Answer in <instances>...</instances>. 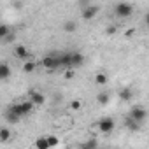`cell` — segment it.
Returning <instances> with one entry per match:
<instances>
[{
  "mask_svg": "<svg viewBox=\"0 0 149 149\" xmlns=\"http://www.w3.org/2000/svg\"><path fill=\"white\" fill-rule=\"evenodd\" d=\"M114 14L118 16V18H130L132 14H133V6L132 4H128L126 0H121V2H118L116 4V7H114Z\"/></svg>",
  "mask_w": 149,
  "mask_h": 149,
  "instance_id": "6da1fadb",
  "label": "cell"
},
{
  "mask_svg": "<svg viewBox=\"0 0 149 149\" xmlns=\"http://www.w3.org/2000/svg\"><path fill=\"white\" fill-rule=\"evenodd\" d=\"M40 65L47 70H54V68H60L61 67V56L60 54H47L42 58Z\"/></svg>",
  "mask_w": 149,
  "mask_h": 149,
  "instance_id": "7a4b0ae2",
  "label": "cell"
},
{
  "mask_svg": "<svg viewBox=\"0 0 149 149\" xmlns=\"http://www.w3.org/2000/svg\"><path fill=\"white\" fill-rule=\"evenodd\" d=\"M35 107V104L28 98V100H23V102H18V104H13L11 105V109H14L19 116H26V114H30L32 112V109Z\"/></svg>",
  "mask_w": 149,
  "mask_h": 149,
  "instance_id": "3957f363",
  "label": "cell"
},
{
  "mask_svg": "<svg viewBox=\"0 0 149 149\" xmlns=\"http://www.w3.org/2000/svg\"><path fill=\"white\" fill-rule=\"evenodd\" d=\"M128 114H130L135 121H139V123H144L146 118H147V111H146V107H140V105H133V107L130 109Z\"/></svg>",
  "mask_w": 149,
  "mask_h": 149,
  "instance_id": "277c9868",
  "label": "cell"
},
{
  "mask_svg": "<svg viewBox=\"0 0 149 149\" xmlns=\"http://www.w3.org/2000/svg\"><path fill=\"white\" fill-rule=\"evenodd\" d=\"M100 13V7L98 6H86V7H83V11H81V18L84 19V21H90V19H93L97 14Z\"/></svg>",
  "mask_w": 149,
  "mask_h": 149,
  "instance_id": "5b68a950",
  "label": "cell"
},
{
  "mask_svg": "<svg viewBox=\"0 0 149 149\" xmlns=\"http://www.w3.org/2000/svg\"><path fill=\"white\" fill-rule=\"evenodd\" d=\"M114 126H116V123L112 118H102L98 121V132L100 133H111L114 130Z\"/></svg>",
  "mask_w": 149,
  "mask_h": 149,
  "instance_id": "8992f818",
  "label": "cell"
},
{
  "mask_svg": "<svg viewBox=\"0 0 149 149\" xmlns=\"http://www.w3.org/2000/svg\"><path fill=\"white\" fill-rule=\"evenodd\" d=\"M14 56H16L18 60L26 61V60H28V56H30V51H28V47H26V46L18 44V46H14Z\"/></svg>",
  "mask_w": 149,
  "mask_h": 149,
  "instance_id": "52a82bcc",
  "label": "cell"
},
{
  "mask_svg": "<svg viewBox=\"0 0 149 149\" xmlns=\"http://www.w3.org/2000/svg\"><path fill=\"white\" fill-rule=\"evenodd\" d=\"M28 97H30V100L35 104V107H37V105H42V104L46 102V97H44L40 91H37V90H30V91H28Z\"/></svg>",
  "mask_w": 149,
  "mask_h": 149,
  "instance_id": "ba28073f",
  "label": "cell"
},
{
  "mask_svg": "<svg viewBox=\"0 0 149 149\" xmlns=\"http://www.w3.org/2000/svg\"><path fill=\"white\" fill-rule=\"evenodd\" d=\"M140 125H142V123L135 121V119H133L130 114H128V116H125V126H126L128 130H132V132H137V130L140 128Z\"/></svg>",
  "mask_w": 149,
  "mask_h": 149,
  "instance_id": "9c48e42d",
  "label": "cell"
},
{
  "mask_svg": "<svg viewBox=\"0 0 149 149\" xmlns=\"http://www.w3.org/2000/svg\"><path fill=\"white\" fill-rule=\"evenodd\" d=\"M84 63V56L77 51H72V68H76V67H81Z\"/></svg>",
  "mask_w": 149,
  "mask_h": 149,
  "instance_id": "30bf717a",
  "label": "cell"
},
{
  "mask_svg": "<svg viewBox=\"0 0 149 149\" xmlns=\"http://www.w3.org/2000/svg\"><path fill=\"white\" fill-rule=\"evenodd\" d=\"M19 118H21V116H19L14 109H11V107H9V109L6 111V119H7L9 123H18V121H19Z\"/></svg>",
  "mask_w": 149,
  "mask_h": 149,
  "instance_id": "8fae6325",
  "label": "cell"
},
{
  "mask_svg": "<svg viewBox=\"0 0 149 149\" xmlns=\"http://www.w3.org/2000/svg\"><path fill=\"white\" fill-rule=\"evenodd\" d=\"M11 137H13V133H11V130H9L7 126H2V128H0V144H6Z\"/></svg>",
  "mask_w": 149,
  "mask_h": 149,
  "instance_id": "7c38bea8",
  "label": "cell"
},
{
  "mask_svg": "<svg viewBox=\"0 0 149 149\" xmlns=\"http://www.w3.org/2000/svg\"><path fill=\"white\" fill-rule=\"evenodd\" d=\"M9 76H11V67H9L7 63H2V65H0V79H2V81H7Z\"/></svg>",
  "mask_w": 149,
  "mask_h": 149,
  "instance_id": "4fadbf2b",
  "label": "cell"
},
{
  "mask_svg": "<svg viewBox=\"0 0 149 149\" xmlns=\"http://www.w3.org/2000/svg\"><path fill=\"white\" fill-rule=\"evenodd\" d=\"M33 146H35L37 149H51V147H49V142H47V135H46V137H39Z\"/></svg>",
  "mask_w": 149,
  "mask_h": 149,
  "instance_id": "5bb4252c",
  "label": "cell"
},
{
  "mask_svg": "<svg viewBox=\"0 0 149 149\" xmlns=\"http://www.w3.org/2000/svg\"><path fill=\"white\" fill-rule=\"evenodd\" d=\"M109 98H111L109 91H100V93L97 95V102H98V105H105V104H109Z\"/></svg>",
  "mask_w": 149,
  "mask_h": 149,
  "instance_id": "9a60e30c",
  "label": "cell"
},
{
  "mask_svg": "<svg viewBox=\"0 0 149 149\" xmlns=\"http://www.w3.org/2000/svg\"><path fill=\"white\" fill-rule=\"evenodd\" d=\"M63 30H65L67 33H74V32L77 30V23L72 21V19H70V21H65V23H63Z\"/></svg>",
  "mask_w": 149,
  "mask_h": 149,
  "instance_id": "2e32d148",
  "label": "cell"
},
{
  "mask_svg": "<svg viewBox=\"0 0 149 149\" xmlns=\"http://www.w3.org/2000/svg\"><path fill=\"white\" fill-rule=\"evenodd\" d=\"M107 81H109V77H107V74H104V72H98L95 76V84H98V86L107 84Z\"/></svg>",
  "mask_w": 149,
  "mask_h": 149,
  "instance_id": "e0dca14e",
  "label": "cell"
},
{
  "mask_svg": "<svg viewBox=\"0 0 149 149\" xmlns=\"http://www.w3.org/2000/svg\"><path fill=\"white\" fill-rule=\"evenodd\" d=\"M35 67H37V63H35V61L26 60V61L23 63V72H25V74H32V72L35 70Z\"/></svg>",
  "mask_w": 149,
  "mask_h": 149,
  "instance_id": "ac0fdd59",
  "label": "cell"
},
{
  "mask_svg": "<svg viewBox=\"0 0 149 149\" xmlns=\"http://www.w3.org/2000/svg\"><path fill=\"white\" fill-rule=\"evenodd\" d=\"M68 107H70V111L77 112V111H81V109H83V102H81V100H70Z\"/></svg>",
  "mask_w": 149,
  "mask_h": 149,
  "instance_id": "d6986e66",
  "label": "cell"
},
{
  "mask_svg": "<svg viewBox=\"0 0 149 149\" xmlns=\"http://www.w3.org/2000/svg\"><path fill=\"white\" fill-rule=\"evenodd\" d=\"M119 98H121V100H126V102H128V100L132 98V91H130L128 88H123V90L119 91Z\"/></svg>",
  "mask_w": 149,
  "mask_h": 149,
  "instance_id": "ffe728a7",
  "label": "cell"
},
{
  "mask_svg": "<svg viewBox=\"0 0 149 149\" xmlns=\"http://www.w3.org/2000/svg\"><path fill=\"white\" fill-rule=\"evenodd\" d=\"M83 147H84V149H93V147H98V140H97V139H91V140L84 142V144H83Z\"/></svg>",
  "mask_w": 149,
  "mask_h": 149,
  "instance_id": "44dd1931",
  "label": "cell"
},
{
  "mask_svg": "<svg viewBox=\"0 0 149 149\" xmlns=\"http://www.w3.org/2000/svg\"><path fill=\"white\" fill-rule=\"evenodd\" d=\"M47 142H49V147H54V146L60 144L58 137H54V135H47Z\"/></svg>",
  "mask_w": 149,
  "mask_h": 149,
  "instance_id": "7402d4cb",
  "label": "cell"
},
{
  "mask_svg": "<svg viewBox=\"0 0 149 149\" xmlns=\"http://www.w3.org/2000/svg\"><path fill=\"white\" fill-rule=\"evenodd\" d=\"M7 35H9V26L7 25H2V26H0V37L6 39Z\"/></svg>",
  "mask_w": 149,
  "mask_h": 149,
  "instance_id": "603a6c76",
  "label": "cell"
},
{
  "mask_svg": "<svg viewBox=\"0 0 149 149\" xmlns=\"http://www.w3.org/2000/svg\"><path fill=\"white\" fill-rule=\"evenodd\" d=\"M116 32H118V28H116V25H109V26L105 28V33H107V35H114Z\"/></svg>",
  "mask_w": 149,
  "mask_h": 149,
  "instance_id": "cb8c5ba5",
  "label": "cell"
},
{
  "mask_svg": "<svg viewBox=\"0 0 149 149\" xmlns=\"http://www.w3.org/2000/svg\"><path fill=\"white\" fill-rule=\"evenodd\" d=\"M74 77V70L72 68H67V72H65V79H72Z\"/></svg>",
  "mask_w": 149,
  "mask_h": 149,
  "instance_id": "d4e9b609",
  "label": "cell"
},
{
  "mask_svg": "<svg viewBox=\"0 0 149 149\" xmlns=\"http://www.w3.org/2000/svg\"><path fill=\"white\" fill-rule=\"evenodd\" d=\"M144 23H146V26L149 28V11L146 13V18H144Z\"/></svg>",
  "mask_w": 149,
  "mask_h": 149,
  "instance_id": "484cf974",
  "label": "cell"
},
{
  "mask_svg": "<svg viewBox=\"0 0 149 149\" xmlns=\"http://www.w3.org/2000/svg\"><path fill=\"white\" fill-rule=\"evenodd\" d=\"M79 4H81L83 7H86V6H90V0H79Z\"/></svg>",
  "mask_w": 149,
  "mask_h": 149,
  "instance_id": "4316f807",
  "label": "cell"
},
{
  "mask_svg": "<svg viewBox=\"0 0 149 149\" xmlns=\"http://www.w3.org/2000/svg\"><path fill=\"white\" fill-rule=\"evenodd\" d=\"M118 2H121V0H118Z\"/></svg>",
  "mask_w": 149,
  "mask_h": 149,
  "instance_id": "83f0119b",
  "label": "cell"
}]
</instances>
